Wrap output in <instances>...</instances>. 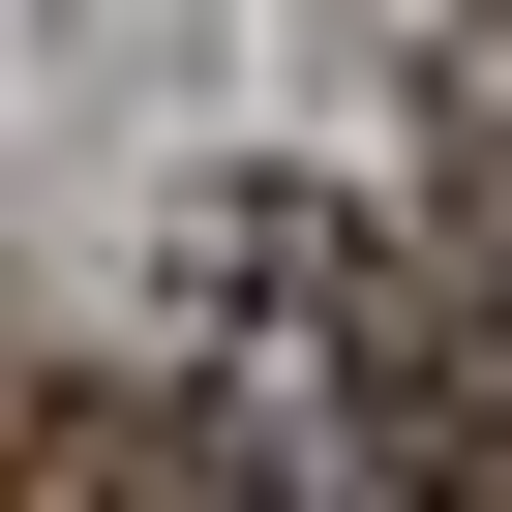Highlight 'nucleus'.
Here are the masks:
<instances>
[{
  "mask_svg": "<svg viewBox=\"0 0 512 512\" xmlns=\"http://www.w3.org/2000/svg\"><path fill=\"white\" fill-rule=\"evenodd\" d=\"M392 91H422V241L512 302V0H392Z\"/></svg>",
  "mask_w": 512,
  "mask_h": 512,
  "instance_id": "nucleus-3",
  "label": "nucleus"
},
{
  "mask_svg": "<svg viewBox=\"0 0 512 512\" xmlns=\"http://www.w3.org/2000/svg\"><path fill=\"white\" fill-rule=\"evenodd\" d=\"M211 482H272V452H211V422H151V392L0 332V512H211Z\"/></svg>",
  "mask_w": 512,
  "mask_h": 512,
  "instance_id": "nucleus-2",
  "label": "nucleus"
},
{
  "mask_svg": "<svg viewBox=\"0 0 512 512\" xmlns=\"http://www.w3.org/2000/svg\"><path fill=\"white\" fill-rule=\"evenodd\" d=\"M181 362H211L241 422H332V452H362V422L422 392V272H392L332 181H211V211H181Z\"/></svg>",
  "mask_w": 512,
  "mask_h": 512,
  "instance_id": "nucleus-1",
  "label": "nucleus"
}]
</instances>
